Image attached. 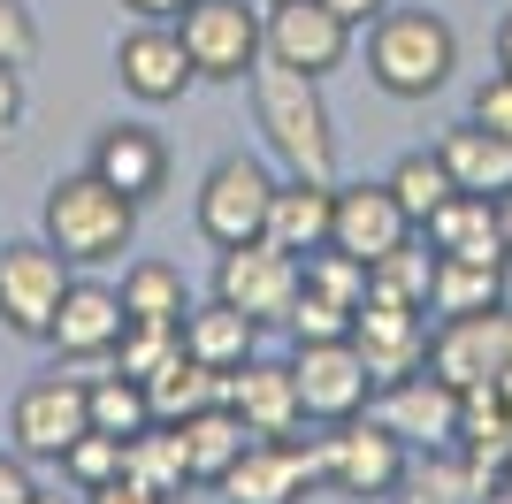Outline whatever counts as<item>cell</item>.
Wrapping results in <instances>:
<instances>
[{
	"label": "cell",
	"instance_id": "cell-27",
	"mask_svg": "<svg viewBox=\"0 0 512 504\" xmlns=\"http://www.w3.org/2000/svg\"><path fill=\"white\" fill-rule=\"evenodd\" d=\"M146 398H153V420H192V413H207V405H222L230 398V375H214V367H199L192 352H176L161 375L146 382Z\"/></svg>",
	"mask_w": 512,
	"mask_h": 504
},
{
	"label": "cell",
	"instance_id": "cell-41",
	"mask_svg": "<svg viewBox=\"0 0 512 504\" xmlns=\"http://www.w3.org/2000/svg\"><path fill=\"white\" fill-rule=\"evenodd\" d=\"M23 123V69H0V138H16Z\"/></svg>",
	"mask_w": 512,
	"mask_h": 504
},
{
	"label": "cell",
	"instance_id": "cell-8",
	"mask_svg": "<svg viewBox=\"0 0 512 504\" xmlns=\"http://www.w3.org/2000/svg\"><path fill=\"white\" fill-rule=\"evenodd\" d=\"M69 260L46 237H16V245H0V329L16 336H39L54 329V314H62V291H69Z\"/></svg>",
	"mask_w": 512,
	"mask_h": 504
},
{
	"label": "cell",
	"instance_id": "cell-15",
	"mask_svg": "<svg viewBox=\"0 0 512 504\" xmlns=\"http://www.w3.org/2000/svg\"><path fill=\"white\" fill-rule=\"evenodd\" d=\"M352 344H360L375 382L413 375V367H428V306H398V298L367 291L360 314H352Z\"/></svg>",
	"mask_w": 512,
	"mask_h": 504
},
{
	"label": "cell",
	"instance_id": "cell-19",
	"mask_svg": "<svg viewBox=\"0 0 512 504\" xmlns=\"http://www.w3.org/2000/svg\"><path fill=\"white\" fill-rule=\"evenodd\" d=\"M130 314H123V291H107V283H77L69 275L62 291V314H54V329H46V344L62 359H107L115 344H123Z\"/></svg>",
	"mask_w": 512,
	"mask_h": 504
},
{
	"label": "cell",
	"instance_id": "cell-26",
	"mask_svg": "<svg viewBox=\"0 0 512 504\" xmlns=\"http://www.w3.org/2000/svg\"><path fill=\"white\" fill-rule=\"evenodd\" d=\"M505 275L497 260H459V252H436V283H428V314L451 321V314H490L505 306Z\"/></svg>",
	"mask_w": 512,
	"mask_h": 504
},
{
	"label": "cell",
	"instance_id": "cell-48",
	"mask_svg": "<svg viewBox=\"0 0 512 504\" xmlns=\"http://www.w3.org/2000/svg\"><path fill=\"white\" fill-rule=\"evenodd\" d=\"M505 482H512V459H505Z\"/></svg>",
	"mask_w": 512,
	"mask_h": 504
},
{
	"label": "cell",
	"instance_id": "cell-40",
	"mask_svg": "<svg viewBox=\"0 0 512 504\" xmlns=\"http://www.w3.org/2000/svg\"><path fill=\"white\" fill-rule=\"evenodd\" d=\"M85 504H169V497H161V489H146L138 474H115V482H107V489H92Z\"/></svg>",
	"mask_w": 512,
	"mask_h": 504
},
{
	"label": "cell",
	"instance_id": "cell-11",
	"mask_svg": "<svg viewBox=\"0 0 512 504\" xmlns=\"http://www.w3.org/2000/svg\"><path fill=\"white\" fill-rule=\"evenodd\" d=\"M367 413L383 420L406 451H451L459 443V390H451L436 367H413L398 382H375V405Z\"/></svg>",
	"mask_w": 512,
	"mask_h": 504
},
{
	"label": "cell",
	"instance_id": "cell-4",
	"mask_svg": "<svg viewBox=\"0 0 512 504\" xmlns=\"http://www.w3.org/2000/svg\"><path fill=\"white\" fill-rule=\"evenodd\" d=\"M268 207H276V168L260 153H222V161L199 176V199H192V222L214 252L230 245H253L268 237Z\"/></svg>",
	"mask_w": 512,
	"mask_h": 504
},
{
	"label": "cell",
	"instance_id": "cell-6",
	"mask_svg": "<svg viewBox=\"0 0 512 504\" xmlns=\"http://www.w3.org/2000/svg\"><path fill=\"white\" fill-rule=\"evenodd\" d=\"M176 39L207 84H245L260 69V0H184Z\"/></svg>",
	"mask_w": 512,
	"mask_h": 504
},
{
	"label": "cell",
	"instance_id": "cell-46",
	"mask_svg": "<svg viewBox=\"0 0 512 504\" xmlns=\"http://www.w3.org/2000/svg\"><path fill=\"white\" fill-rule=\"evenodd\" d=\"M474 504H512V482H490V497H474Z\"/></svg>",
	"mask_w": 512,
	"mask_h": 504
},
{
	"label": "cell",
	"instance_id": "cell-37",
	"mask_svg": "<svg viewBox=\"0 0 512 504\" xmlns=\"http://www.w3.org/2000/svg\"><path fill=\"white\" fill-rule=\"evenodd\" d=\"M31 54H39L31 8H23V0H0V69H31Z\"/></svg>",
	"mask_w": 512,
	"mask_h": 504
},
{
	"label": "cell",
	"instance_id": "cell-31",
	"mask_svg": "<svg viewBox=\"0 0 512 504\" xmlns=\"http://www.w3.org/2000/svg\"><path fill=\"white\" fill-rule=\"evenodd\" d=\"M123 474H138L146 489L176 497V489L192 482V466H184V436H176L169 420H153V428H138V436L123 443Z\"/></svg>",
	"mask_w": 512,
	"mask_h": 504
},
{
	"label": "cell",
	"instance_id": "cell-33",
	"mask_svg": "<svg viewBox=\"0 0 512 504\" xmlns=\"http://www.w3.org/2000/svg\"><path fill=\"white\" fill-rule=\"evenodd\" d=\"M184 352V321H130L123 329V344H115V367H123V375H138V382H153L161 375V367H169V359Z\"/></svg>",
	"mask_w": 512,
	"mask_h": 504
},
{
	"label": "cell",
	"instance_id": "cell-28",
	"mask_svg": "<svg viewBox=\"0 0 512 504\" xmlns=\"http://www.w3.org/2000/svg\"><path fill=\"white\" fill-rule=\"evenodd\" d=\"M123 314L130 321H184L192 314L184 268H169V260H130L123 268Z\"/></svg>",
	"mask_w": 512,
	"mask_h": 504
},
{
	"label": "cell",
	"instance_id": "cell-13",
	"mask_svg": "<svg viewBox=\"0 0 512 504\" xmlns=\"http://www.w3.org/2000/svg\"><path fill=\"white\" fill-rule=\"evenodd\" d=\"M92 428V405H85V382L77 375H39L23 382L16 405H8V436H16L23 459H54L62 466V451Z\"/></svg>",
	"mask_w": 512,
	"mask_h": 504
},
{
	"label": "cell",
	"instance_id": "cell-22",
	"mask_svg": "<svg viewBox=\"0 0 512 504\" xmlns=\"http://www.w3.org/2000/svg\"><path fill=\"white\" fill-rule=\"evenodd\" d=\"M329 222H337V184L321 176H276V207H268V237L283 252H321L329 245Z\"/></svg>",
	"mask_w": 512,
	"mask_h": 504
},
{
	"label": "cell",
	"instance_id": "cell-49",
	"mask_svg": "<svg viewBox=\"0 0 512 504\" xmlns=\"http://www.w3.org/2000/svg\"><path fill=\"white\" fill-rule=\"evenodd\" d=\"M260 8H268V0H260Z\"/></svg>",
	"mask_w": 512,
	"mask_h": 504
},
{
	"label": "cell",
	"instance_id": "cell-7",
	"mask_svg": "<svg viewBox=\"0 0 512 504\" xmlns=\"http://www.w3.org/2000/svg\"><path fill=\"white\" fill-rule=\"evenodd\" d=\"M260 62H283L299 77H329V69L352 62V23L329 8V0H268L260 16Z\"/></svg>",
	"mask_w": 512,
	"mask_h": 504
},
{
	"label": "cell",
	"instance_id": "cell-25",
	"mask_svg": "<svg viewBox=\"0 0 512 504\" xmlns=\"http://www.w3.org/2000/svg\"><path fill=\"white\" fill-rule=\"evenodd\" d=\"M176 436H184V466H192V482H214V489H222V474L245 459L253 428H245V420L230 413V398H222V405H207V413L176 420Z\"/></svg>",
	"mask_w": 512,
	"mask_h": 504
},
{
	"label": "cell",
	"instance_id": "cell-39",
	"mask_svg": "<svg viewBox=\"0 0 512 504\" xmlns=\"http://www.w3.org/2000/svg\"><path fill=\"white\" fill-rule=\"evenodd\" d=\"M39 482H31V459L23 451H0V504H31Z\"/></svg>",
	"mask_w": 512,
	"mask_h": 504
},
{
	"label": "cell",
	"instance_id": "cell-17",
	"mask_svg": "<svg viewBox=\"0 0 512 504\" xmlns=\"http://www.w3.org/2000/svg\"><path fill=\"white\" fill-rule=\"evenodd\" d=\"M413 237L406 207H398V191L390 184H337V222H329V245L352 252V260H383V252H398Z\"/></svg>",
	"mask_w": 512,
	"mask_h": 504
},
{
	"label": "cell",
	"instance_id": "cell-29",
	"mask_svg": "<svg viewBox=\"0 0 512 504\" xmlns=\"http://www.w3.org/2000/svg\"><path fill=\"white\" fill-rule=\"evenodd\" d=\"M383 184L398 191V207H406V222H413V230H421L428 214L444 207L451 191H459V184H451V168H444V153H436V146H413V153H398V168H390Z\"/></svg>",
	"mask_w": 512,
	"mask_h": 504
},
{
	"label": "cell",
	"instance_id": "cell-30",
	"mask_svg": "<svg viewBox=\"0 0 512 504\" xmlns=\"http://www.w3.org/2000/svg\"><path fill=\"white\" fill-rule=\"evenodd\" d=\"M85 405H92V428H100V436H138V428H153V398H146V382L138 375H123V367H115V375H92L85 382Z\"/></svg>",
	"mask_w": 512,
	"mask_h": 504
},
{
	"label": "cell",
	"instance_id": "cell-43",
	"mask_svg": "<svg viewBox=\"0 0 512 504\" xmlns=\"http://www.w3.org/2000/svg\"><path fill=\"white\" fill-rule=\"evenodd\" d=\"M329 8H337V16L352 23V31H360V23H375V16H383L390 0H329Z\"/></svg>",
	"mask_w": 512,
	"mask_h": 504
},
{
	"label": "cell",
	"instance_id": "cell-14",
	"mask_svg": "<svg viewBox=\"0 0 512 504\" xmlns=\"http://www.w3.org/2000/svg\"><path fill=\"white\" fill-rule=\"evenodd\" d=\"M115 77H123V92L138 107H176L199 84V69L184 54V39H176V23H130L123 46H115Z\"/></svg>",
	"mask_w": 512,
	"mask_h": 504
},
{
	"label": "cell",
	"instance_id": "cell-18",
	"mask_svg": "<svg viewBox=\"0 0 512 504\" xmlns=\"http://www.w3.org/2000/svg\"><path fill=\"white\" fill-rule=\"evenodd\" d=\"M92 176L100 184H115L123 199H161L169 191V146H161V130H146V123H107L100 138H92Z\"/></svg>",
	"mask_w": 512,
	"mask_h": 504
},
{
	"label": "cell",
	"instance_id": "cell-44",
	"mask_svg": "<svg viewBox=\"0 0 512 504\" xmlns=\"http://www.w3.org/2000/svg\"><path fill=\"white\" fill-rule=\"evenodd\" d=\"M497 69H512V8H505V23H497Z\"/></svg>",
	"mask_w": 512,
	"mask_h": 504
},
{
	"label": "cell",
	"instance_id": "cell-35",
	"mask_svg": "<svg viewBox=\"0 0 512 504\" xmlns=\"http://www.w3.org/2000/svg\"><path fill=\"white\" fill-rule=\"evenodd\" d=\"M62 474L77 482V497H92V489H107L115 474H123V436H100V428H85V436L62 451Z\"/></svg>",
	"mask_w": 512,
	"mask_h": 504
},
{
	"label": "cell",
	"instance_id": "cell-9",
	"mask_svg": "<svg viewBox=\"0 0 512 504\" xmlns=\"http://www.w3.org/2000/svg\"><path fill=\"white\" fill-rule=\"evenodd\" d=\"M291 375H299V413L321 420V428H344L375 405V375L352 336H329V344H299L291 352Z\"/></svg>",
	"mask_w": 512,
	"mask_h": 504
},
{
	"label": "cell",
	"instance_id": "cell-3",
	"mask_svg": "<svg viewBox=\"0 0 512 504\" xmlns=\"http://www.w3.org/2000/svg\"><path fill=\"white\" fill-rule=\"evenodd\" d=\"M39 214H46V245L62 252L69 268H107V260H123L130 237H138V199H123L115 184H100L92 168L54 176Z\"/></svg>",
	"mask_w": 512,
	"mask_h": 504
},
{
	"label": "cell",
	"instance_id": "cell-5",
	"mask_svg": "<svg viewBox=\"0 0 512 504\" xmlns=\"http://www.w3.org/2000/svg\"><path fill=\"white\" fill-rule=\"evenodd\" d=\"M314 474L329 489H344V497H398L413 474V451L375 413H360L344 428H329V436H314Z\"/></svg>",
	"mask_w": 512,
	"mask_h": 504
},
{
	"label": "cell",
	"instance_id": "cell-32",
	"mask_svg": "<svg viewBox=\"0 0 512 504\" xmlns=\"http://www.w3.org/2000/svg\"><path fill=\"white\" fill-rule=\"evenodd\" d=\"M428 283H436V252H428L421 230H413L398 252H383V260L367 268V291L398 298V306H428Z\"/></svg>",
	"mask_w": 512,
	"mask_h": 504
},
{
	"label": "cell",
	"instance_id": "cell-34",
	"mask_svg": "<svg viewBox=\"0 0 512 504\" xmlns=\"http://www.w3.org/2000/svg\"><path fill=\"white\" fill-rule=\"evenodd\" d=\"M299 283H306V291H321V298H337V306H360V298H367V260L321 245V252H306V260H299Z\"/></svg>",
	"mask_w": 512,
	"mask_h": 504
},
{
	"label": "cell",
	"instance_id": "cell-45",
	"mask_svg": "<svg viewBox=\"0 0 512 504\" xmlns=\"http://www.w3.org/2000/svg\"><path fill=\"white\" fill-rule=\"evenodd\" d=\"M497 230H505V260H512V191H497Z\"/></svg>",
	"mask_w": 512,
	"mask_h": 504
},
{
	"label": "cell",
	"instance_id": "cell-47",
	"mask_svg": "<svg viewBox=\"0 0 512 504\" xmlns=\"http://www.w3.org/2000/svg\"><path fill=\"white\" fill-rule=\"evenodd\" d=\"M31 504H62V497H31Z\"/></svg>",
	"mask_w": 512,
	"mask_h": 504
},
{
	"label": "cell",
	"instance_id": "cell-24",
	"mask_svg": "<svg viewBox=\"0 0 512 504\" xmlns=\"http://www.w3.org/2000/svg\"><path fill=\"white\" fill-rule=\"evenodd\" d=\"M436 153H444V168H451V184H459V191H482V199L512 191V138L482 130L474 115H467V123H451L444 138H436Z\"/></svg>",
	"mask_w": 512,
	"mask_h": 504
},
{
	"label": "cell",
	"instance_id": "cell-16",
	"mask_svg": "<svg viewBox=\"0 0 512 504\" xmlns=\"http://www.w3.org/2000/svg\"><path fill=\"white\" fill-rule=\"evenodd\" d=\"M314 443L299 436H253L245 443V459L222 474V497L230 504H299L314 489Z\"/></svg>",
	"mask_w": 512,
	"mask_h": 504
},
{
	"label": "cell",
	"instance_id": "cell-23",
	"mask_svg": "<svg viewBox=\"0 0 512 504\" xmlns=\"http://www.w3.org/2000/svg\"><path fill=\"white\" fill-rule=\"evenodd\" d=\"M184 352H192L199 367H214V375H237V367L260 352V321L237 314L230 298H207V306L184 314Z\"/></svg>",
	"mask_w": 512,
	"mask_h": 504
},
{
	"label": "cell",
	"instance_id": "cell-2",
	"mask_svg": "<svg viewBox=\"0 0 512 504\" xmlns=\"http://www.w3.org/2000/svg\"><path fill=\"white\" fill-rule=\"evenodd\" d=\"M451 69H459V31H451L436 8H398V0H390L383 16L367 23V77L383 84L390 100L444 92Z\"/></svg>",
	"mask_w": 512,
	"mask_h": 504
},
{
	"label": "cell",
	"instance_id": "cell-38",
	"mask_svg": "<svg viewBox=\"0 0 512 504\" xmlns=\"http://www.w3.org/2000/svg\"><path fill=\"white\" fill-rule=\"evenodd\" d=\"M482 130H497V138H512V69H497V77L474 84V107H467Z\"/></svg>",
	"mask_w": 512,
	"mask_h": 504
},
{
	"label": "cell",
	"instance_id": "cell-10",
	"mask_svg": "<svg viewBox=\"0 0 512 504\" xmlns=\"http://www.w3.org/2000/svg\"><path fill=\"white\" fill-rule=\"evenodd\" d=\"M214 298H230L237 314H253L260 329H283L291 298H299V252H283L276 237L230 245L214 260Z\"/></svg>",
	"mask_w": 512,
	"mask_h": 504
},
{
	"label": "cell",
	"instance_id": "cell-12",
	"mask_svg": "<svg viewBox=\"0 0 512 504\" xmlns=\"http://www.w3.org/2000/svg\"><path fill=\"white\" fill-rule=\"evenodd\" d=\"M428 367L451 382V390H482L512 367V298L490 314H451L428 329Z\"/></svg>",
	"mask_w": 512,
	"mask_h": 504
},
{
	"label": "cell",
	"instance_id": "cell-1",
	"mask_svg": "<svg viewBox=\"0 0 512 504\" xmlns=\"http://www.w3.org/2000/svg\"><path fill=\"white\" fill-rule=\"evenodd\" d=\"M245 84H253V123H260V138H268V153L283 161V176H321V184H337V123H329L321 77L260 62Z\"/></svg>",
	"mask_w": 512,
	"mask_h": 504
},
{
	"label": "cell",
	"instance_id": "cell-21",
	"mask_svg": "<svg viewBox=\"0 0 512 504\" xmlns=\"http://www.w3.org/2000/svg\"><path fill=\"white\" fill-rule=\"evenodd\" d=\"M428 252H459V260H497V268H512L505 260V230H497V199H482V191H451L444 207L421 222Z\"/></svg>",
	"mask_w": 512,
	"mask_h": 504
},
{
	"label": "cell",
	"instance_id": "cell-20",
	"mask_svg": "<svg viewBox=\"0 0 512 504\" xmlns=\"http://www.w3.org/2000/svg\"><path fill=\"white\" fill-rule=\"evenodd\" d=\"M230 413L253 428V436H299V375H291V359H245L230 375Z\"/></svg>",
	"mask_w": 512,
	"mask_h": 504
},
{
	"label": "cell",
	"instance_id": "cell-36",
	"mask_svg": "<svg viewBox=\"0 0 512 504\" xmlns=\"http://www.w3.org/2000/svg\"><path fill=\"white\" fill-rule=\"evenodd\" d=\"M352 314H360V306H337V298H321V291H306V283H299L283 329H291V344H329V336H352Z\"/></svg>",
	"mask_w": 512,
	"mask_h": 504
},
{
	"label": "cell",
	"instance_id": "cell-42",
	"mask_svg": "<svg viewBox=\"0 0 512 504\" xmlns=\"http://www.w3.org/2000/svg\"><path fill=\"white\" fill-rule=\"evenodd\" d=\"M123 8L138 23H176V16H184V0H123Z\"/></svg>",
	"mask_w": 512,
	"mask_h": 504
}]
</instances>
